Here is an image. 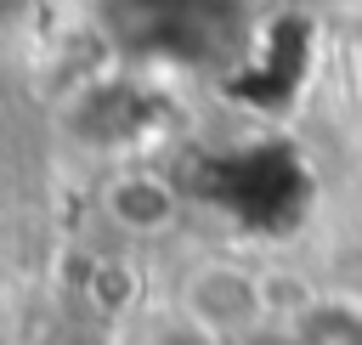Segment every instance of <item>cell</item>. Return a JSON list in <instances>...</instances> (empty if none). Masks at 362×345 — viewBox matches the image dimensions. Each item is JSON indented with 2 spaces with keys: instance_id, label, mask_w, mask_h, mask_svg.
Masks as SVG:
<instances>
[{
  "instance_id": "obj_1",
  "label": "cell",
  "mask_w": 362,
  "mask_h": 345,
  "mask_svg": "<svg viewBox=\"0 0 362 345\" xmlns=\"http://www.w3.org/2000/svg\"><path fill=\"white\" fill-rule=\"evenodd\" d=\"M107 209H113L124 226L153 232V226H170L175 198H170V187H164V181H153V175H130V181H119V187L107 192Z\"/></svg>"
}]
</instances>
